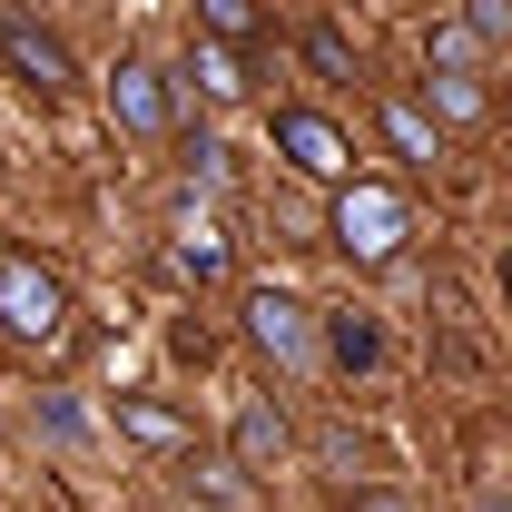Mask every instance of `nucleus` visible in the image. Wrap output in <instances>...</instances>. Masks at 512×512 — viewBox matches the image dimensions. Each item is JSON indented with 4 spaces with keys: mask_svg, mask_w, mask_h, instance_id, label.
<instances>
[{
    "mask_svg": "<svg viewBox=\"0 0 512 512\" xmlns=\"http://www.w3.org/2000/svg\"><path fill=\"white\" fill-rule=\"evenodd\" d=\"M247 345L266 355V365H286V375H306V365L325 355V345H316V316H306L286 286H256V296H247Z\"/></svg>",
    "mask_w": 512,
    "mask_h": 512,
    "instance_id": "7ed1b4c3",
    "label": "nucleus"
},
{
    "mask_svg": "<svg viewBox=\"0 0 512 512\" xmlns=\"http://www.w3.org/2000/svg\"><path fill=\"white\" fill-rule=\"evenodd\" d=\"M109 119H119L128 138H158V128L178 119V109H168V79H158L148 60H119L109 69Z\"/></svg>",
    "mask_w": 512,
    "mask_h": 512,
    "instance_id": "423d86ee",
    "label": "nucleus"
},
{
    "mask_svg": "<svg viewBox=\"0 0 512 512\" xmlns=\"http://www.w3.org/2000/svg\"><path fill=\"white\" fill-rule=\"evenodd\" d=\"M119 434H128V444H158V453H188L197 444L188 414H178V404H148V394H119Z\"/></svg>",
    "mask_w": 512,
    "mask_h": 512,
    "instance_id": "1a4fd4ad",
    "label": "nucleus"
},
{
    "mask_svg": "<svg viewBox=\"0 0 512 512\" xmlns=\"http://www.w3.org/2000/svg\"><path fill=\"white\" fill-rule=\"evenodd\" d=\"M414 109H424L434 128H483V119H493V89H483V79H453V69H434Z\"/></svg>",
    "mask_w": 512,
    "mask_h": 512,
    "instance_id": "0eeeda50",
    "label": "nucleus"
},
{
    "mask_svg": "<svg viewBox=\"0 0 512 512\" xmlns=\"http://www.w3.org/2000/svg\"><path fill=\"white\" fill-rule=\"evenodd\" d=\"M306 60H316V79H335V89H355V50H345V30H306Z\"/></svg>",
    "mask_w": 512,
    "mask_h": 512,
    "instance_id": "dca6fc26",
    "label": "nucleus"
},
{
    "mask_svg": "<svg viewBox=\"0 0 512 512\" xmlns=\"http://www.w3.org/2000/svg\"><path fill=\"white\" fill-rule=\"evenodd\" d=\"M503 296H512V256H503Z\"/></svg>",
    "mask_w": 512,
    "mask_h": 512,
    "instance_id": "412c9836",
    "label": "nucleus"
},
{
    "mask_svg": "<svg viewBox=\"0 0 512 512\" xmlns=\"http://www.w3.org/2000/svg\"><path fill=\"white\" fill-rule=\"evenodd\" d=\"M0 325L20 335V345H50L69 325V286L40 266V256H0Z\"/></svg>",
    "mask_w": 512,
    "mask_h": 512,
    "instance_id": "f03ea898",
    "label": "nucleus"
},
{
    "mask_svg": "<svg viewBox=\"0 0 512 512\" xmlns=\"http://www.w3.org/2000/svg\"><path fill=\"white\" fill-rule=\"evenodd\" d=\"M0 50H10V69H20V79H30L40 99H50V89H69V79H79V60H69L60 40H50V30L30 20V10H0Z\"/></svg>",
    "mask_w": 512,
    "mask_h": 512,
    "instance_id": "39448f33",
    "label": "nucleus"
},
{
    "mask_svg": "<svg viewBox=\"0 0 512 512\" xmlns=\"http://www.w3.org/2000/svg\"><path fill=\"white\" fill-rule=\"evenodd\" d=\"M345 512H424V503L394 493V483H365V493H345Z\"/></svg>",
    "mask_w": 512,
    "mask_h": 512,
    "instance_id": "6ab92c4d",
    "label": "nucleus"
},
{
    "mask_svg": "<svg viewBox=\"0 0 512 512\" xmlns=\"http://www.w3.org/2000/svg\"><path fill=\"white\" fill-rule=\"evenodd\" d=\"M188 158H197V168H188V178H197V188H227V148H217V138H197V148H188Z\"/></svg>",
    "mask_w": 512,
    "mask_h": 512,
    "instance_id": "aec40b11",
    "label": "nucleus"
},
{
    "mask_svg": "<svg viewBox=\"0 0 512 512\" xmlns=\"http://www.w3.org/2000/svg\"><path fill=\"white\" fill-rule=\"evenodd\" d=\"M188 89H207V99H237V89H247V69H237V50L197 40V50H188Z\"/></svg>",
    "mask_w": 512,
    "mask_h": 512,
    "instance_id": "4468645a",
    "label": "nucleus"
},
{
    "mask_svg": "<svg viewBox=\"0 0 512 512\" xmlns=\"http://www.w3.org/2000/svg\"><path fill=\"white\" fill-rule=\"evenodd\" d=\"M375 119H384V148H394V158H414V168H434V158H444V128L424 119L414 99H384Z\"/></svg>",
    "mask_w": 512,
    "mask_h": 512,
    "instance_id": "9d476101",
    "label": "nucleus"
},
{
    "mask_svg": "<svg viewBox=\"0 0 512 512\" xmlns=\"http://www.w3.org/2000/svg\"><path fill=\"white\" fill-rule=\"evenodd\" d=\"M424 60H434V69H453V79H473V60H483V40H473L463 20H434V30H424Z\"/></svg>",
    "mask_w": 512,
    "mask_h": 512,
    "instance_id": "2eb2a0df",
    "label": "nucleus"
},
{
    "mask_svg": "<svg viewBox=\"0 0 512 512\" xmlns=\"http://www.w3.org/2000/svg\"><path fill=\"white\" fill-rule=\"evenodd\" d=\"M168 266H178L188 286H217V276H227V237H217V227H188V237L168 247Z\"/></svg>",
    "mask_w": 512,
    "mask_h": 512,
    "instance_id": "9b49d317",
    "label": "nucleus"
},
{
    "mask_svg": "<svg viewBox=\"0 0 512 512\" xmlns=\"http://www.w3.org/2000/svg\"><path fill=\"white\" fill-rule=\"evenodd\" d=\"M463 30L483 50H512V0H463Z\"/></svg>",
    "mask_w": 512,
    "mask_h": 512,
    "instance_id": "f3484780",
    "label": "nucleus"
},
{
    "mask_svg": "<svg viewBox=\"0 0 512 512\" xmlns=\"http://www.w3.org/2000/svg\"><path fill=\"white\" fill-rule=\"evenodd\" d=\"M197 483H207V503H227V512H247L256 493L237 483V463H197Z\"/></svg>",
    "mask_w": 512,
    "mask_h": 512,
    "instance_id": "a211bd4d",
    "label": "nucleus"
},
{
    "mask_svg": "<svg viewBox=\"0 0 512 512\" xmlns=\"http://www.w3.org/2000/svg\"><path fill=\"white\" fill-rule=\"evenodd\" d=\"M227 444H237V473H276V463H286V444H296V434H286V414H276V404H247Z\"/></svg>",
    "mask_w": 512,
    "mask_h": 512,
    "instance_id": "6e6552de",
    "label": "nucleus"
},
{
    "mask_svg": "<svg viewBox=\"0 0 512 512\" xmlns=\"http://www.w3.org/2000/svg\"><path fill=\"white\" fill-rule=\"evenodd\" d=\"M335 247L355 256V266H394V256H404V197L345 178V188H335Z\"/></svg>",
    "mask_w": 512,
    "mask_h": 512,
    "instance_id": "f257e3e1",
    "label": "nucleus"
},
{
    "mask_svg": "<svg viewBox=\"0 0 512 512\" xmlns=\"http://www.w3.org/2000/svg\"><path fill=\"white\" fill-rule=\"evenodd\" d=\"M197 20H207V40H217V50H247L256 30H266V10H256V0H197Z\"/></svg>",
    "mask_w": 512,
    "mask_h": 512,
    "instance_id": "f8f14e48",
    "label": "nucleus"
},
{
    "mask_svg": "<svg viewBox=\"0 0 512 512\" xmlns=\"http://www.w3.org/2000/svg\"><path fill=\"white\" fill-rule=\"evenodd\" d=\"M276 158L296 168V178H325V188H345L355 178V138L316 109H276Z\"/></svg>",
    "mask_w": 512,
    "mask_h": 512,
    "instance_id": "20e7f679",
    "label": "nucleus"
},
{
    "mask_svg": "<svg viewBox=\"0 0 512 512\" xmlns=\"http://www.w3.org/2000/svg\"><path fill=\"white\" fill-rule=\"evenodd\" d=\"M316 345L345 365V375H365V365H375V325H365V316H325V325H316Z\"/></svg>",
    "mask_w": 512,
    "mask_h": 512,
    "instance_id": "ddd939ff",
    "label": "nucleus"
}]
</instances>
